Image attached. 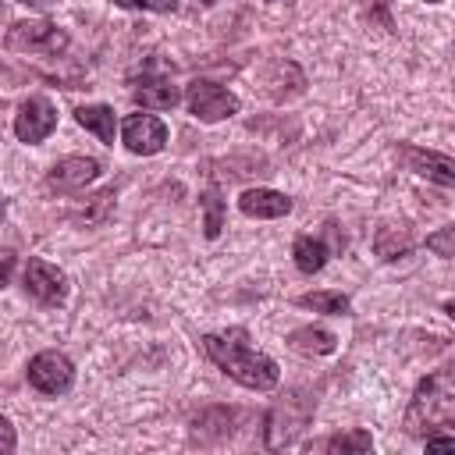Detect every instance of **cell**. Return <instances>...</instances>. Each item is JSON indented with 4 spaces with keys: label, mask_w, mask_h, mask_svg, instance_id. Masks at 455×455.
Masks as SVG:
<instances>
[{
    "label": "cell",
    "mask_w": 455,
    "mask_h": 455,
    "mask_svg": "<svg viewBox=\"0 0 455 455\" xmlns=\"http://www.w3.org/2000/svg\"><path fill=\"white\" fill-rule=\"evenodd\" d=\"M53 128H57V107H53L46 96H28V100H21V107H18V114H14V135H18L25 146L43 142Z\"/></svg>",
    "instance_id": "ba28073f"
},
{
    "label": "cell",
    "mask_w": 455,
    "mask_h": 455,
    "mask_svg": "<svg viewBox=\"0 0 455 455\" xmlns=\"http://www.w3.org/2000/svg\"><path fill=\"white\" fill-rule=\"evenodd\" d=\"M238 210L245 217H256V220H277V217L291 213V199L284 192H274V188H245L238 196Z\"/></svg>",
    "instance_id": "7c38bea8"
},
{
    "label": "cell",
    "mask_w": 455,
    "mask_h": 455,
    "mask_svg": "<svg viewBox=\"0 0 455 455\" xmlns=\"http://www.w3.org/2000/svg\"><path fill=\"white\" fill-rule=\"evenodd\" d=\"M309 416H313V398H309V395H302V391L284 395V398L270 409V416H267V448H270V451H274V448H288V444L306 430Z\"/></svg>",
    "instance_id": "3957f363"
},
{
    "label": "cell",
    "mask_w": 455,
    "mask_h": 455,
    "mask_svg": "<svg viewBox=\"0 0 455 455\" xmlns=\"http://www.w3.org/2000/svg\"><path fill=\"white\" fill-rule=\"evenodd\" d=\"M199 4H206V7H213V4H217V0H199Z\"/></svg>",
    "instance_id": "4316f807"
},
{
    "label": "cell",
    "mask_w": 455,
    "mask_h": 455,
    "mask_svg": "<svg viewBox=\"0 0 455 455\" xmlns=\"http://www.w3.org/2000/svg\"><path fill=\"white\" fill-rule=\"evenodd\" d=\"M21 4H28V7H36V11H46L53 0H21Z\"/></svg>",
    "instance_id": "d4e9b609"
},
{
    "label": "cell",
    "mask_w": 455,
    "mask_h": 455,
    "mask_svg": "<svg viewBox=\"0 0 455 455\" xmlns=\"http://www.w3.org/2000/svg\"><path fill=\"white\" fill-rule=\"evenodd\" d=\"M412 245H416V238H412V228H405V224H380L373 235V252L380 259H402L412 252Z\"/></svg>",
    "instance_id": "5bb4252c"
},
{
    "label": "cell",
    "mask_w": 455,
    "mask_h": 455,
    "mask_svg": "<svg viewBox=\"0 0 455 455\" xmlns=\"http://www.w3.org/2000/svg\"><path fill=\"white\" fill-rule=\"evenodd\" d=\"M132 100H135L142 110H174V107L181 103V89H178L174 82H167V78H149V82H142V85L132 92Z\"/></svg>",
    "instance_id": "4fadbf2b"
},
{
    "label": "cell",
    "mask_w": 455,
    "mask_h": 455,
    "mask_svg": "<svg viewBox=\"0 0 455 455\" xmlns=\"http://www.w3.org/2000/svg\"><path fill=\"white\" fill-rule=\"evenodd\" d=\"M444 313H448V316L455 320V302H444Z\"/></svg>",
    "instance_id": "484cf974"
},
{
    "label": "cell",
    "mask_w": 455,
    "mask_h": 455,
    "mask_svg": "<svg viewBox=\"0 0 455 455\" xmlns=\"http://www.w3.org/2000/svg\"><path fill=\"white\" fill-rule=\"evenodd\" d=\"M427 4H441V0H427Z\"/></svg>",
    "instance_id": "83f0119b"
},
{
    "label": "cell",
    "mask_w": 455,
    "mask_h": 455,
    "mask_svg": "<svg viewBox=\"0 0 455 455\" xmlns=\"http://www.w3.org/2000/svg\"><path fill=\"white\" fill-rule=\"evenodd\" d=\"M7 50L18 53H43V57H57L68 50V32L53 21H14L7 28Z\"/></svg>",
    "instance_id": "277c9868"
},
{
    "label": "cell",
    "mask_w": 455,
    "mask_h": 455,
    "mask_svg": "<svg viewBox=\"0 0 455 455\" xmlns=\"http://www.w3.org/2000/svg\"><path fill=\"white\" fill-rule=\"evenodd\" d=\"M437 427H455V363L427 373L405 409V434L427 437Z\"/></svg>",
    "instance_id": "7a4b0ae2"
},
{
    "label": "cell",
    "mask_w": 455,
    "mask_h": 455,
    "mask_svg": "<svg viewBox=\"0 0 455 455\" xmlns=\"http://www.w3.org/2000/svg\"><path fill=\"white\" fill-rule=\"evenodd\" d=\"M398 156H402V164H405L412 174H419V178H427V181H434V185L455 188V156H444V153L423 149V146H409V142L398 146Z\"/></svg>",
    "instance_id": "30bf717a"
},
{
    "label": "cell",
    "mask_w": 455,
    "mask_h": 455,
    "mask_svg": "<svg viewBox=\"0 0 455 455\" xmlns=\"http://www.w3.org/2000/svg\"><path fill=\"white\" fill-rule=\"evenodd\" d=\"M199 206H203V231H206V238H217L220 228H224V199H220V192L206 188Z\"/></svg>",
    "instance_id": "d6986e66"
},
{
    "label": "cell",
    "mask_w": 455,
    "mask_h": 455,
    "mask_svg": "<svg viewBox=\"0 0 455 455\" xmlns=\"http://www.w3.org/2000/svg\"><path fill=\"white\" fill-rule=\"evenodd\" d=\"M203 348L206 355L217 363V370H224L231 380H238L242 387L249 391H270L277 387L281 380V370L270 355L256 352L249 341H245V331L235 327L228 334H206L203 338Z\"/></svg>",
    "instance_id": "6da1fadb"
},
{
    "label": "cell",
    "mask_w": 455,
    "mask_h": 455,
    "mask_svg": "<svg viewBox=\"0 0 455 455\" xmlns=\"http://www.w3.org/2000/svg\"><path fill=\"white\" fill-rule=\"evenodd\" d=\"M75 121H78L85 132H92L100 142L114 146V132H117L114 107H107V103H85V107H78V110H75Z\"/></svg>",
    "instance_id": "9a60e30c"
},
{
    "label": "cell",
    "mask_w": 455,
    "mask_h": 455,
    "mask_svg": "<svg viewBox=\"0 0 455 455\" xmlns=\"http://www.w3.org/2000/svg\"><path fill=\"white\" fill-rule=\"evenodd\" d=\"M0 451L4 455L14 451V427H11V419H0Z\"/></svg>",
    "instance_id": "cb8c5ba5"
},
{
    "label": "cell",
    "mask_w": 455,
    "mask_h": 455,
    "mask_svg": "<svg viewBox=\"0 0 455 455\" xmlns=\"http://www.w3.org/2000/svg\"><path fill=\"white\" fill-rule=\"evenodd\" d=\"M21 284L39 306H60L68 299V274L39 256H28L21 267Z\"/></svg>",
    "instance_id": "52a82bcc"
},
{
    "label": "cell",
    "mask_w": 455,
    "mask_h": 455,
    "mask_svg": "<svg viewBox=\"0 0 455 455\" xmlns=\"http://www.w3.org/2000/svg\"><path fill=\"white\" fill-rule=\"evenodd\" d=\"M185 103H188V114L206 121V124L210 121H224V117L242 110V100L231 89H224V85H217L210 78H196L188 85V92H185Z\"/></svg>",
    "instance_id": "5b68a950"
},
{
    "label": "cell",
    "mask_w": 455,
    "mask_h": 455,
    "mask_svg": "<svg viewBox=\"0 0 455 455\" xmlns=\"http://www.w3.org/2000/svg\"><path fill=\"white\" fill-rule=\"evenodd\" d=\"M288 345L295 352H302V355H327V352L338 348V338L331 331H323V327H295L288 334Z\"/></svg>",
    "instance_id": "e0dca14e"
},
{
    "label": "cell",
    "mask_w": 455,
    "mask_h": 455,
    "mask_svg": "<svg viewBox=\"0 0 455 455\" xmlns=\"http://www.w3.org/2000/svg\"><path fill=\"white\" fill-rule=\"evenodd\" d=\"M320 448L323 451H370L373 448V437H370V430H363V427H355V430H348V434H334V437H327V441H320Z\"/></svg>",
    "instance_id": "ffe728a7"
},
{
    "label": "cell",
    "mask_w": 455,
    "mask_h": 455,
    "mask_svg": "<svg viewBox=\"0 0 455 455\" xmlns=\"http://www.w3.org/2000/svg\"><path fill=\"white\" fill-rule=\"evenodd\" d=\"M25 377L39 395H64L75 384V363L57 348H43L28 359Z\"/></svg>",
    "instance_id": "8992f818"
},
{
    "label": "cell",
    "mask_w": 455,
    "mask_h": 455,
    "mask_svg": "<svg viewBox=\"0 0 455 455\" xmlns=\"http://www.w3.org/2000/svg\"><path fill=\"white\" fill-rule=\"evenodd\" d=\"M423 441H427V448H434V451H455V437H448V434H427Z\"/></svg>",
    "instance_id": "603a6c76"
},
{
    "label": "cell",
    "mask_w": 455,
    "mask_h": 455,
    "mask_svg": "<svg viewBox=\"0 0 455 455\" xmlns=\"http://www.w3.org/2000/svg\"><path fill=\"white\" fill-rule=\"evenodd\" d=\"M291 259H295V267L302 274H320L327 267V259H331V249L313 235H299L295 245H291Z\"/></svg>",
    "instance_id": "2e32d148"
},
{
    "label": "cell",
    "mask_w": 455,
    "mask_h": 455,
    "mask_svg": "<svg viewBox=\"0 0 455 455\" xmlns=\"http://www.w3.org/2000/svg\"><path fill=\"white\" fill-rule=\"evenodd\" d=\"M427 249L434 256H455V224H444L434 235H427Z\"/></svg>",
    "instance_id": "44dd1931"
},
{
    "label": "cell",
    "mask_w": 455,
    "mask_h": 455,
    "mask_svg": "<svg viewBox=\"0 0 455 455\" xmlns=\"http://www.w3.org/2000/svg\"><path fill=\"white\" fill-rule=\"evenodd\" d=\"M121 142L135 156H153L167 146V124L153 114H128L121 121Z\"/></svg>",
    "instance_id": "9c48e42d"
},
{
    "label": "cell",
    "mask_w": 455,
    "mask_h": 455,
    "mask_svg": "<svg viewBox=\"0 0 455 455\" xmlns=\"http://www.w3.org/2000/svg\"><path fill=\"white\" fill-rule=\"evenodd\" d=\"M299 306L313 309V313H327V316H348V309H352L348 295H341V291H306V295H299Z\"/></svg>",
    "instance_id": "ac0fdd59"
},
{
    "label": "cell",
    "mask_w": 455,
    "mask_h": 455,
    "mask_svg": "<svg viewBox=\"0 0 455 455\" xmlns=\"http://www.w3.org/2000/svg\"><path fill=\"white\" fill-rule=\"evenodd\" d=\"M96 178H100V160L96 156H64V160H57L50 167L46 188H53V192H75V188H85Z\"/></svg>",
    "instance_id": "8fae6325"
},
{
    "label": "cell",
    "mask_w": 455,
    "mask_h": 455,
    "mask_svg": "<svg viewBox=\"0 0 455 455\" xmlns=\"http://www.w3.org/2000/svg\"><path fill=\"white\" fill-rule=\"evenodd\" d=\"M124 11H153V14H174L178 0H114Z\"/></svg>",
    "instance_id": "7402d4cb"
}]
</instances>
